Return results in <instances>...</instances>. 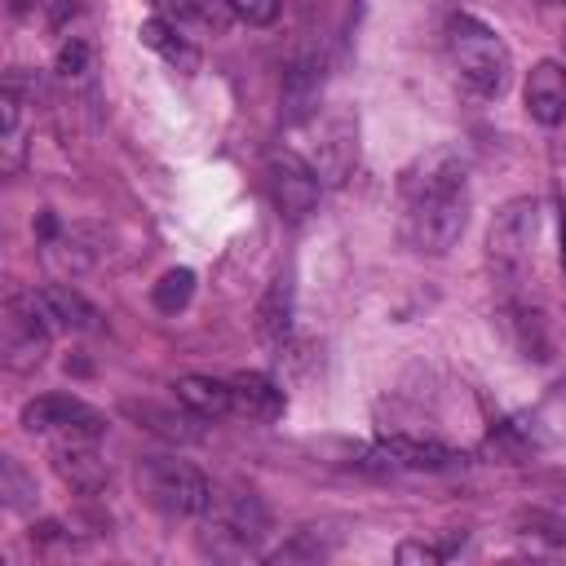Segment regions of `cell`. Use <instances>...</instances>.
<instances>
[{
	"instance_id": "1",
	"label": "cell",
	"mask_w": 566,
	"mask_h": 566,
	"mask_svg": "<svg viewBox=\"0 0 566 566\" xmlns=\"http://www.w3.org/2000/svg\"><path fill=\"white\" fill-rule=\"evenodd\" d=\"M469 226V159L455 146L424 150L402 172V234L416 252L442 256Z\"/></svg>"
},
{
	"instance_id": "2",
	"label": "cell",
	"mask_w": 566,
	"mask_h": 566,
	"mask_svg": "<svg viewBox=\"0 0 566 566\" xmlns=\"http://www.w3.org/2000/svg\"><path fill=\"white\" fill-rule=\"evenodd\" d=\"M447 53H451V66L460 71V80L478 97H500L509 88V80H513L509 44L473 13H455L447 22Z\"/></svg>"
},
{
	"instance_id": "3",
	"label": "cell",
	"mask_w": 566,
	"mask_h": 566,
	"mask_svg": "<svg viewBox=\"0 0 566 566\" xmlns=\"http://www.w3.org/2000/svg\"><path fill=\"white\" fill-rule=\"evenodd\" d=\"M203 526H208L212 553H221V557H248V553L261 548V539L270 531V509L248 486H221V491L212 486Z\"/></svg>"
},
{
	"instance_id": "4",
	"label": "cell",
	"mask_w": 566,
	"mask_h": 566,
	"mask_svg": "<svg viewBox=\"0 0 566 566\" xmlns=\"http://www.w3.org/2000/svg\"><path fill=\"white\" fill-rule=\"evenodd\" d=\"M539 226H544V212H539V199L522 195V199H509L491 230H486V256H491V270L513 287L526 279V270L535 265V243H539Z\"/></svg>"
},
{
	"instance_id": "5",
	"label": "cell",
	"mask_w": 566,
	"mask_h": 566,
	"mask_svg": "<svg viewBox=\"0 0 566 566\" xmlns=\"http://www.w3.org/2000/svg\"><path fill=\"white\" fill-rule=\"evenodd\" d=\"M137 486L146 504H155L168 517H203L212 500V482L177 455H146L137 460Z\"/></svg>"
},
{
	"instance_id": "6",
	"label": "cell",
	"mask_w": 566,
	"mask_h": 566,
	"mask_svg": "<svg viewBox=\"0 0 566 566\" xmlns=\"http://www.w3.org/2000/svg\"><path fill=\"white\" fill-rule=\"evenodd\" d=\"M49 340H53V327L35 310L31 292L9 296L4 314H0V358H4V367L9 371H35L49 354Z\"/></svg>"
},
{
	"instance_id": "7",
	"label": "cell",
	"mask_w": 566,
	"mask_h": 566,
	"mask_svg": "<svg viewBox=\"0 0 566 566\" xmlns=\"http://www.w3.org/2000/svg\"><path fill=\"white\" fill-rule=\"evenodd\" d=\"M310 164L323 177V186H345L349 172L358 168V115L336 106L323 119H314V146Z\"/></svg>"
},
{
	"instance_id": "8",
	"label": "cell",
	"mask_w": 566,
	"mask_h": 566,
	"mask_svg": "<svg viewBox=\"0 0 566 566\" xmlns=\"http://www.w3.org/2000/svg\"><path fill=\"white\" fill-rule=\"evenodd\" d=\"M18 424H22L27 433L49 438V442L75 438V433L102 438V429H106L102 411H93L88 402H80V398H71V394H40V398H31V402L22 407V416H18Z\"/></svg>"
},
{
	"instance_id": "9",
	"label": "cell",
	"mask_w": 566,
	"mask_h": 566,
	"mask_svg": "<svg viewBox=\"0 0 566 566\" xmlns=\"http://www.w3.org/2000/svg\"><path fill=\"white\" fill-rule=\"evenodd\" d=\"M270 195H274V208L283 221H305L318 199H323V177L314 172V164L296 150H274L270 159Z\"/></svg>"
},
{
	"instance_id": "10",
	"label": "cell",
	"mask_w": 566,
	"mask_h": 566,
	"mask_svg": "<svg viewBox=\"0 0 566 566\" xmlns=\"http://www.w3.org/2000/svg\"><path fill=\"white\" fill-rule=\"evenodd\" d=\"M53 469H57V478H62L71 491H80V495H97V491L111 482V464L102 460L97 438H88V433L57 438V442H53Z\"/></svg>"
},
{
	"instance_id": "11",
	"label": "cell",
	"mask_w": 566,
	"mask_h": 566,
	"mask_svg": "<svg viewBox=\"0 0 566 566\" xmlns=\"http://www.w3.org/2000/svg\"><path fill=\"white\" fill-rule=\"evenodd\" d=\"M522 102H526V115L535 124H544V128L566 124V66L557 57L535 62L526 84H522Z\"/></svg>"
},
{
	"instance_id": "12",
	"label": "cell",
	"mask_w": 566,
	"mask_h": 566,
	"mask_svg": "<svg viewBox=\"0 0 566 566\" xmlns=\"http://www.w3.org/2000/svg\"><path fill=\"white\" fill-rule=\"evenodd\" d=\"M31 301L35 310L44 314V323L53 332H97L102 314L93 301H84L71 283H44V287H31Z\"/></svg>"
},
{
	"instance_id": "13",
	"label": "cell",
	"mask_w": 566,
	"mask_h": 566,
	"mask_svg": "<svg viewBox=\"0 0 566 566\" xmlns=\"http://www.w3.org/2000/svg\"><path fill=\"white\" fill-rule=\"evenodd\" d=\"M504 433L517 442V447H553L566 438V385H553L526 416L509 420Z\"/></svg>"
},
{
	"instance_id": "14",
	"label": "cell",
	"mask_w": 566,
	"mask_h": 566,
	"mask_svg": "<svg viewBox=\"0 0 566 566\" xmlns=\"http://www.w3.org/2000/svg\"><path fill=\"white\" fill-rule=\"evenodd\" d=\"M230 394H234V416L256 420V424L279 420L283 407H287L283 385H279L274 376H265V371H239V376L230 380Z\"/></svg>"
},
{
	"instance_id": "15",
	"label": "cell",
	"mask_w": 566,
	"mask_h": 566,
	"mask_svg": "<svg viewBox=\"0 0 566 566\" xmlns=\"http://www.w3.org/2000/svg\"><path fill=\"white\" fill-rule=\"evenodd\" d=\"M177 402L195 416V420H221L234 411V394H230V380H217V376H181L172 385Z\"/></svg>"
},
{
	"instance_id": "16",
	"label": "cell",
	"mask_w": 566,
	"mask_h": 566,
	"mask_svg": "<svg viewBox=\"0 0 566 566\" xmlns=\"http://www.w3.org/2000/svg\"><path fill=\"white\" fill-rule=\"evenodd\" d=\"M137 35H142V44L146 49H155L168 66H177L181 75H195L199 71V49L181 35V27L172 22V18H146L142 27H137Z\"/></svg>"
},
{
	"instance_id": "17",
	"label": "cell",
	"mask_w": 566,
	"mask_h": 566,
	"mask_svg": "<svg viewBox=\"0 0 566 566\" xmlns=\"http://www.w3.org/2000/svg\"><path fill=\"white\" fill-rule=\"evenodd\" d=\"M256 336L265 345H274V349L292 336V279L287 274H279L270 283V292L261 296V305H256Z\"/></svg>"
},
{
	"instance_id": "18",
	"label": "cell",
	"mask_w": 566,
	"mask_h": 566,
	"mask_svg": "<svg viewBox=\"0 0 566 566\" xmlns=\"http://www.w3.org/2000/svg\"><path fill=\"white\" fill-rule=\"evenodd\" d=\"M500 318H504V332H509V340H513V349L522 358H535V363L548 358V332H544L539 310H531L522 301H504Z\"/></svg>"
},
{
	"instance_id": "19",
	"label": "cell",
	"mask_w": 566,
	"mask_h": 566,
	"mask_svg": "<svg viewBox=\"0 0 566 566\" xmlns=\"http://www.w3.org/2000/svg\"><path fill=\"white\" fill-rule=\"evenodd\" d=\"M164 9L181 31H203V35H226L234 22L230 0H164Z\"/></svg>"
},
{
	"instance_id": "20",
	"label": "cell",
	"mask_w": 566,
	"mask_h": 566,
	"mask_svg": "<svg viewBox=\"0 0 566 566\" xmlns=\"http://www.w3.org/2000/svg\"><path fill=\"white\" fill-rule=\"evenodd\" d=\"M323 93V62L318 57H301L287 66L283 75V106H287V119H305L314 111Z\"/></svg>"
},
{
	"instance_id": "21",
	"label": "cell",
	"mask_w": 566,
	"mask_h": 566,
	"mask_svg": "<svg viewBox=\"0 0 566 566\" xmlns=\"http://www.w3.org/2000/svg\"><path fill=\"white\" fill-rule=\"evenodd\" d=\"M49 256L66 270H84L102 256V230L97 226H71V230H57V239L44 243Z\"/></svg>"
},
{
	"instance_id": "22",
	"label": "cell",
	"mask_w": 566,
	"mask_h": 566,
	"mask_svg": "<svg viewBox=\"0 0 566 566\" xmlns=\"http://www.w3.org/2000/svg\"><path fill=\"white\" fill-rule=\"evenodd\" d=\"M190 296H195V270H186V265L168 270V274L150 287V301H155L159 314H177V310H186Z\"/></svg>"
},
{
	"instance_id": "23",
	"label": "cell",
	"mask_w": 566,
	"mask_h": 566,
	"mask_svg": "<svg viewBox=\"0 0 566 566\" xmlns=\"http://www.w3.org/2000/svg\"><path fill=\"white\" fill-rule=\"evenodd\" d=\"M0 495H4V509H13V513H27L35 504V482L22 473V464L13 455L0 460Z\"/></svg>"
},
{
	"instance_id": "24",
	"label": "cell",
	"mask_w": 566,
	"mask_h": 566,
	"mask_svg": "<svg viewBox=\"0 0 566 566\" xmlns=\"http://www.w3.org/2000/svg\"><path fill=\"white\" fill-rule=\"evenodd\" d=\"M327 553H332V544H323L318 531L305 526V531H296L287 544H279L274 553H265V562H274V566H283V562H318V557H327Z\"/></svg>"
},
{
	"instance_id": "25",
	"label": "cell",
	"mask_w": 566,
	"mask_h": 566,
	"mask_svg": "<svg viewBox=\"0 0 566 566\" xmlns=\"http://www.w3.org/2000/svg\"><path fill=\"white\" fill-rule=\"evenodd\" d=\"M460 544H464V531L451 535V539H402L394 557H398V562H424V566H433V562H447Z\"/></svg>"
},
{
	"instance_id": "26",
	"label": "cell",
	"mask_w": 566,
	"mask_h": 566,
	"mask_svg": "<svg viewBox=\"0 0 566 566\" xmlns=\"http://www.w3.org/2000/svg\"><path fill=\"white\" fill-rule=\"evenodd\" d=\"M88 62H93L88 44H84V40H66V44L57 49V62H53V71H57L62 80H80V75L88 71Z\"/></svg>"
},
{
	"instance_id": "27",
	"label": "cell",
	"mask_w": 566,
	"mask_h": 566,
	"mask_svg": "<svg viewBox=\"0 0 566 566\" xmlns=\"http://www.w3.org/2000/svg\"><path fill=\"white\" fill-rule=\"evenodd\" d=\"M230 9H234V18L248 22V27H270V22L279 18L283 0H230Z\"/></svg>"
},
{
	"instance_id": "28",
	"label": "cell",
	"mask_w": 566,
	"mask_h": 566,
	"mask_svg": "<svg viewBox=\"0 0 566 566\" xmlns=\"http://www.w3.org/2000/svg\"><path fill=\"white\" fill-rule=\"evenodd\" d=\"M535 4H566V0H535Z\"/></svg>"
}]
</instances>
